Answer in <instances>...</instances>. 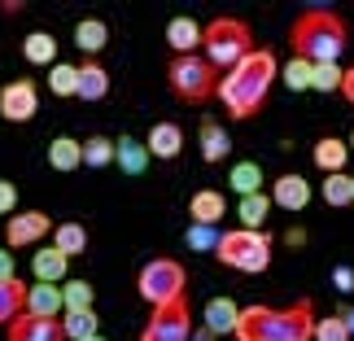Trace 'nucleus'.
Listing matches in <instances>:
<instances>
[{"label": "nucleus", "mask_w": 354, "mask_h": 341, "mask_svg": "<svg viewBox=\"0 0 354 341\" xmlns=\"http://www.w3.org/2000/svg\"><path fill=\"white\" fill-rule=\"evenodd\" d=\"M62 333H66V341H88V337H97V333H101L97 311H62Z\"/></svg>", "instance_id": "27"}, {"label": "nucleus", "mask_w": 354, "mask_h": 341, "mask_svg": "<svg viewBox=\"0 0 354 341\" xmlns=\"http://www.w3.org/2000/svg\"><path fill=\"white\" fill-rule=\"evenodd\" d=\"M346 158H350V149H346L342 136H319V140H315V167L324 175H337L346 167Z\"/></svg>", "instance_id": "23"}, {"label": "nucleus", "mask_w": 354, "mask_h": 341, "mask_svg": "<svg viewBox=\"0 0 354 341\" xmlns=\"http://www.w3.org/2000/svg\"><path fill=\"white\" fill-rule=\"evenodd\" d=\"M271 84H276V57H271L267 48H254L250 57L236 62L232 71L219 79V92H214V97L223 101L227 118L241 122V118H254L267 105Z\"/></svg>", "instance_id": "1"}, {"label": "nucleus", "mask_w": 354, "mask_h": 341, "mask_svg": "<svg viewBox=\"0 0 354 341\" xmlns=\"http://www.w3.org/2000/svg\"><path fill=\"white\" fill-rule=\"evenodd\" d=\"M350 184H354V175H350Z\"/></svg>", "instance_id": "48"}, {"label": "nucleus", "mask_w": 354, "mask_h": 341, "mask_svg": "<svg viewBox=\"0 0 354 341\" xmlns=\"http://www.w3.org/2000/svg\"><path fill=\"white\" fill-rule=\"evenodd\" d=\"M136 289L149 306H167L175 297H188V271L175 258H149L136 276Z\"/></svg>", "instance_id": "7"}, {"label": "nucleus", "mask_w": 354, "mask_h": 341, "mask_svg": "<svg viewBox=\"0 0 354 341\" xmlns=\"http://www.w3.org/2000/svg\"><path fill=\"white\" fill-rule=\"evenodd\" d=\"M145 149H149V158H162V162H175L184 154V131H180V122H153L145 136Z\"/></svg>", "instance_id": "11"}, {"label": "nucleus", "mask_w": 354, "mask_h": 341, "mask_svg": "<svg viewBox=\"0 0 354 341\" xmlns=\"http://www.w3.org/2000/svg\"><path fill=\"white\" fill-rule=\"evenodd\" d=\"M53 232V219L44 210H18L5 223V250H22V245H39Z\"/></svg>", "instance_id": "10"}, {"label": "nucleus", "mask_w": 354, "mask_h": 341, "mask_svg": "<svg viewBox=\"0 0 354 341\" xmlns=\"http://www.w3.org/2000/svg\"><path fill=\"white\" fill-rule=\"evenodd\" d=\"M337 315H342V324H346V333L354 337V306H342V311H337Z\"/></svg>", "instance_id": "43"}, {"label": "nucleus", "mask_w": 354, "mask_h": 341, "mask_svg": "<svg viewBox=\"0 0 354 341\" xmlns=\"http://www.w3.org/2000/svg\"><path fill=\"white\" fill-rule=\"evenodd\" d=\"M26 311V284L13 276V280H0V324H13Z\"/></svg>", "instance_id": "28"}, {"label": "nucleus", "mask_w": 354, "mask_h": 341, "mask_svg": "<svg viewBox=\"0 0 354 341\" xmlns=\"http://www.w3.org/2000/svg\"><path fill=\"white\" fill-rule=\"evenodd\" d=\"M342 97H346V101L354 105V66H350V71L342 75Z\"/></svg>", "instance_id": "42"}, {"label": "nucleus", "mask_w": 354, "mask_h": 341, "mask_svg": "<svg viewBox=\"0 0 354 341\" xmlns=\"http://www.w3.org/2000/svg\"><path fill=\"white\" fill-rule=\"evenodd\" d=\"M53 250H62L66 258H79V254L88 250V228L84 223H71V219L57 223V228H53Z\"/></svg>", "instance_id": "26"}, {"label": "nucleus", "mask_w": 354, "mask_h": 341, "mask_svg": "<svg viewBox=\"0 0 354 341\" xmlns=\"http://www.w3.org/2000/svg\"><path fill=\"white\" fill-rule=\"evenodd\" d=\"M105 44H110V26H105L101 18H84V22L75 26V48H79V53L97 57Z\"/></svg>", "instance_id": "24"}, {"label": "nucleus", "mask_w": 354, "mask_h": 341, "mask_svg": "<svg viewBox=\"0 0 354 341\" xmlns=\"http://www.w3.org/2000/svg\"><path fill=\"white\" fill-rule=\"evenodd\" d=\"M271 250H276V245H271V232L236 228V232H223V237H219V250H214V258H219L223 267H232V271L258 276V271H267Z\"/></svg>", "instance_id": "5"}, {"label": "nucleus", "mask_w": 354, "mask_h": 341, "mask_svg": "<svg viewBox=\"0 0 354 341\" xmlns=\"http://www.w3.org/2000/svg\"><path fill=\"white\" fill-rule=\"evenodd\" d=\"M346 149H350V154H354V131H350V145H346Z\"/></svg>", "instance_id": "46"}, {"label": "nucleus", "mask_w": 354, "mask_h": 341, "mask_svg": "<svg viewBox=\"0 0 354 341\" xmlns=\"http://www.w3.org/2000/svg\"><path fill=\"white\" fill-rule=\"evenodd\" d=\"M48 167L71 175L84 167V140H75V136H57V140H48Z\"/></svg>", "instance_id": "19"}, {"label": "nucleus", "mask_w": 354, "mask_h": 341, "mask_svg": "<svg viewBox=\"0 0 354 341\" xmlns=\"http://www.w3.org/2000/svg\"><path fill=\"white\" fill-rule=\"evenodd\" d=\"M193 337V311L188 297H175L167 306H153L149 324L140 329V341H188Z\"/></svg>", "instance_id": "8"}, {"label": "nucleus", "mask_w": 354, "mask_h": 341, "mask_svg": "<svg viewBox=\"0 0 354 341\" xmlns=\"http://www.w3.org/2000/svg\"><path fill=\"white\" fill-rule=\"evenodd\" d=\"M197 149H201V158L210 162H227V154H232V136H227V127H219V122H201L197 127Z\"/></svg>", "instance_id": "16"}, {"label": "nucleus", "mask_w": 354, "mask_h": 341, "mask_svg": "<svg viewBox=\"0 0 354 341\" xmlns=\"http://www.w3.org/2000/svg\"><path fill=\"white\" fill-rule=\"evenodd\" d=\"M0 214H18V188L9 180H0Z\"/></svg>", "instance_id": "39"}, {"label": "nucleus", "mask_w": 354, "mask_h": 341, "mask_svg": "<svg viewBox=\"0 0 354 341\" xmlns=\"http://www.w3.org/2000/svg\"><path fill=\"white\" fill-rule=\"evenodd\" d=\"M31 271H35V284H66L71 258H66L62 250H53V245H44V250H35V258H31Z\"/></svg>", "instance_id": "14"}, {"label": "nucleus", "mask_w": 354, "mask_h": 341, "mask_svg": "<svg viewBox=\"0 0 354 341\" xmlns=\"http://www.w3.org/2000/svg\"><path fill=\"white\" fill-rule=\"evenodd\" d=\"M284 237H289V245H293V250H297V245L306 241V232H302V228H293V232H284Z\"/></svg>", "instance_id": "44"}, {"label": "nucleus", "mask_w": 354, "mask_h": 341, "mask_svg": "<svg viewBox=\"0 0 354 341\" xmlns=\"http://www.w3.org/2000/svg\"><path fill=\"white\" fill-rule=\"evenodd\" d=\"M22 57L31 66H57V35L48 31H31L22 39Z\"/></svg>", "instance_id": "25"}, {"label": "nucleus", "mask_w": 354, "mask_h": 341, "mask_svg": "<svg viewBox=\"0 0 354 341\" xmlns=\"http://www.w3.org/2000/svg\"><path fill=\"white\" fill-rule=\"evenodd\" d=\"M219 237H223V232L219 228H210V223H193V228H188V250H197V254H206V250H219Z\"/></svg>", "instance_id": "36"}, {"label": "nucleus", "mask_w": 354, "mask_h": 341, "mask_svg": "<svg viewBox=\"0 0 354 341\" xmlns=\"http://www.w3.org/2000/svg\"><path fill=\"white\" fill-rule=\"evenodd\" d=\"M342 66H337V62H319L315 66V75H310V88H315V92H342Z\"/></svg>", "instance_id": "35"}, {"label": "nucleus", "mask_w": 354, "mask_h": 341, "mask_svg": "<svg viewBox=\"0 0 354 341\" xmlns=\"http://www.w3.org/2000/svg\"><path fill=\"white\" fill-rule=\"evenodd\" d=\"M88 341H105V337H101V333H97V337H88Z\"/></svg>", "instance_id": "47"}, {"label": "nucleus", "mask_w": 354, "mask_h": 341, "mask_svg": "<svg viewBox=\"0 0 354 341\" xmlns=\"http://www.w3.org/2000/svg\"><path fill=\"white\" fill-rule=\"evenodd\" d=\"M0 280H13V254L0 250Z\"/></svg>", "instance_id": "41"}, {"label": "nucleus", "mask_w": 354, "mask_h": 341, "mask_svg": "<svg viewBox=\"0 0 354 341\" xmlns=\"http://www.w3.org/2000/svg\"><path fill=\"white\" fill-rule=\"evenodd\" d=\"M333 284H337L342 293H354V271H350V267H337V271H333Z\"/></svg>", "instance_id": "40"}, {"label": "nucleus", "mask_w": 354, "mask_h": 341, "mask_svg": "<svg viewBox=\"0 0 354 341\" xmlns=\"http://www.w3.org/2000/svg\"><path fill=\"white\" fill-rule=\"evenodd\" d=\"M201 44H206V62L214 71H232L254 53V31L241 18H210V26H201Z\"/></svg>", "instance_id": "4"}, {"label": "nucleus", "mask_w": 354, "mask_h": 341, "mask_svg": "<svg viewBox=\"0 0 354 341\" xmlns=\"http://www.w3.org/2000/svg\"><path fill=\"white\" fill-rule=\"evenodd\" d=\"M9 341H66L62 320H39V315H22L9 324Z\"/></svg>", "instance_id": "12"}, {"label": "nucleus", "mask_w": 354, "mask_h": 341, "mask_svg": "<svg viewBox=\"0 0 354 341\" xmlns=\"http://www.w3.org/2000/svg\"><path fill=\"white\" fill-rule=\"evenodd\" d=\"M310 341H350L342 315H328V320H315V333H310Z\"/></svg>", "instance_id": "38"}, {"label": "nucleus", "mask_w": 354, "mask_h": 341, "mask_svg": "<svg viewBox=\"0 0 354 341\" xmlns=\"http://www.w3.org/2000/svg\"><path fill=\"white\" fill-rule=\"evenodd\" d=\"M236 214H241V228H250V232H263L267 214H271V197H263V193H250V197H241Z\"/></svg>", "instance_id": "29"}, {"label": "nucleus", "mask_w": 354, "mask_h": 341, "mask_svg": "<svg viewBox=\"0 0 354 341\" xmlns=\"http://www.w3.org/2000/svg\"><path fill=\"white\" fill-rule=\"evenodd\" d=\"M26 315L62 320V284H26Z\"/></svg>", "instance_id": "15"}, {"label": "nucleus", "mask_w": 354, "mask_h": 341, "mask_svg": "<svg viewBox=\"0 0 354 341\" xmlns=\"http://www.w3.org/2000/svg\"><path fill=\"white\" fill-rule=\"evenodd\" d=\"M39 114V97H35V84L31 79H9L0 88V118L5 122H31Z\"/></svg>", "instance_id": "9"}, {"label": "nucleus", "mask_w": 354, "mask_h": 341, "mask_svg": "<svg viewBox=\"0 0 354 341\" xmlns=\"http://www.w3.org/2000/svg\"><path fill=\"white\" fill-rule=\"evenodd\" d=\"M114 167L122 175H145L149 171V149L136 140V136H118L114 140Z\"/></svg>", "instance_id": "18"}, {"label": "nucleus", "mask_w": 354, "mask_h": 341, "mask_svg": "<svg viewBox=\"0 0 354 341\" xmlns=\"http://www.w3.org/2000/svg\"><path fill=\"white\" fill-rule=\"evenodd\" d=\"M223 210H227V201H223V193H214V188H201V193H193V201H188V214H193V223L219 228Z\"/></svg>", "instance_id": "22"}, {"label": "nucleus", "mask_w": 354, "mask_h": 341, "mask_svg": "<svg viewBox=\"0 0 354 341\" xmlns=\"http://www.w3.org/2000/svg\"><path fill=\"white\" fill-rule=\"evenodd\" d=\"M167 84L184 105H201V101H210L214 92H219V71H214L206 57L193 53V57H175L167 66Z\"/></svg>", "instance_id": "6"}, {"label": "nucleus", "mask_w": 354, "mask_h": 341, "mask_svg": "<svg viewBox=\"0 0 354 341\" xmlns=\"http://www.w3.org/2000/svg\"><path fill=\"white\" fill-rule=\"evenodd\" d=\"M97 302V289L88 280H66L62 284V311H92Z\"/></svg>", "instance_id": "31"}, {"label": "nucleus", "mask_w": 354, "mask_h": 341, "mask_svg": "<svg viewBox=\"0 0 354 341\" xmlns=\"http://www.w3.org/2000/svg\"><path fill=\"white\" fill-rule=\"evenodd\" d=\"M236 320H241V306L232 302V297H210V306H206V333L210 337L236 333Z\"/></svg>", "instance_id": "21"}, {"label": "nucleus", "mask_w": 354, "mask_h": 341, "mask_svg": "<svg viewBox=\"0 0 354 341\" xmlns=\"http://www.w3.org/2000/svg\"><path fill=\"white\" fill-rule=\"evenodd\" d=\"M227 180H232V188H236L241 197H250V193H263V167H258V162H236Z\"/></svg>", "instance_id": "32"}, {"label": "nucleus", "mask_w": 354, "mask_h": 341, "mask_svg": "<svg viewBox=\"0 0 354 341\" xmlns=\"http://www.w3.org/2000/svg\"><path fill=\"white\" fill-rule=\"evenodd\" d=\"M167 44L175 57H193V48L201 44V22L193 18H171L167 22Z\"/></svg>", "instance_id": "20"}, {"label": "nucleus", "mask_w": 354, "mask_h": 341, "mask_svg": "<svg viewBox=\"0 0 354 341\" xmlns=\"http://www.w3.org/2000/svg\"><path fill=\"white\" fill-rule=\"evenodd\" d=\"M48 92H53V97H66V101H71L75 92H79V66H71V62L48 66Z\"/></svg>", "instance_id": "30"}, {"label": "nucleus", "mask_w": 354, "mask_h": 341, "mask_svg": "<svg viewBox=\"0 0 354 341\" xmlns=\"http://www.w3.org/2000/svg\"><path fill=\"white\" fill-rule=\"evenodd\" d=\"M84 167H114V140L105 131L84 140Z\"/></svg>", "instance_id": "34"}, {"label": "nucleus", "mask_w": 354, "mask_h": 341, "mask_svg": "<svg viewBox=\"0 0 354 341\" xmlns=\"http://www.w3.org/2000/svg\"><path fill=\"white\" fill-rule=\"evenodd\" d=\"M188 341H214V337H210L206 329H201V333H193V337H188Z\"/></svg>", "instance_id": "45"}, {"label": "nucleus", "mask_w": 354, "mask_h": 341, "mask_svg": "<svg viewBox=\"0 0 354 341\" xmlns=\"http://www.w3.org/2000/svg\"><path fill=\"white\" fill-rule=\"evenodd\" d=\"M79 101H105L110 97V71L105 62H79Z\"/></svg>", "instance_id": "17"}, {"label": "nucleus", "mask_w": 354, "mask_h": 341, "mask_svg": "<svg viewBox=\"0 0 354 341\" xmlns=\"http://www.w3.org/2000/svg\"><path fill=\"white\" fill-rule=\"evenodd\" d=\"M319 193H324L328 206L342 210V206H350V201H354V184H350L346 171H337V175H324V188H319Z\"/></svg>", "instance_id": "33"}, {"label": "nucleus", "mask_w": 354, "mask_h": 341, "mask_svg": "<svg viewBox=\"0 0 354 341\" xmlns=\"http://www.w3.org/2000/svg\"><path fill=\"white\" fill-rule=\"evenodd\" d=\"M315 333V311H310V297L293 306H241L236 320V341H310Z\"/></svg>", "instance_id": "2"}, {"label": "nucleus", "mask_w": 354, "mask_h": 341, "mask_svg": "<svg viewBox=\"0 0 354 341\" xmlns=\"http://www.w3.org/2000/svg\"><path fill=\"white\" fill-rule=\"evenodd\" d=\"M306 201H310V184L302 175H280V180L271 184V206L297 214V210H306Z\"/></svg>", "instance_id": "13"}, {"label": "nucleus", "mask_w": 354, "mask_h": 341, "mask_svg": "<svg viewBox=\"0 0 354 341\" xmlns=\"http://www.w3.org/2000/svg\"><path fill=\"white\" fill-rule=\"evenodd\" d=\"M310 75H315V66H310V62H302V57L284 62V88L306 92V88H310Z\"/></svg>", "instance_id": "37"}, {"label": "nucleus", "mask_w": 354, "mask_h": 341, "mask_svg": "<svg viewBox=\"0 0 354 341\" xmlns=\"http://www.w3.org/2000/svg\"><path fill=\"white\" fill-rule=\"evenodd\" d=\"M289 44H293V57H302L310 66L342 62V53L350 44V26L337 9H306L289 26Z\"/></svg>", "instance_id": "3"}]
</instances>
